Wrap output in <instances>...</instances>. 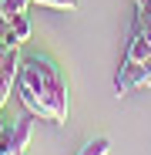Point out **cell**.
Listing matches in <instances>:
<instances>
[{"label": "cell", "instance_id": "obj_1", "mask_svg": "<svg viewBox=\"0 0 151 155\" xmlns=\"http://www.w3.org/2000/svg\"><path fill=\"white\" fill-rule=\"evenodd\" d=\"M17 98L34 118L54 121V125L67 121V81L61 68L44 54H30L20 61Z\"/></svg>", "mask_w": 151, "mask_h": 155}, {"label": "cell", "instance_id": "obj_2", "mask_svg": "<svg viewBox=\"0 0 151 155\" xmlns=\"http://www.w3.org/2000/svg\"><path fill=\"white\" fill-rule=\"evenodd\" d=\"M34 138V115L24 111L14 125L4 128V142H0V155H27Z\"/></svg>", "mask_w": 151, "mask_h": 155}, {"label": "cell", "instance_id": "obj_3", "mask_svg": "<svg viewBox=\"0 0 151 155\" xmlns=\"http://www.w3.org/2000/svg\"><path fill=\"white\" fill-rule=\"evenodd\" d=\"M148 84H151V58L141 61V64H121L118 68V78H114L118 94H131V91L148 88Z\"/></svg>", "mask_w": 151, "mask_h": 155}, {"label": "cell", "instance_id": "obj_4", "mask_svg": "<svg viewBox=\"0 0 151 155\" xmlns=\"http://www.w3.org/2000/svg\"><path fill=\"white\" fill-rule=\"evenodd\" d=\"M20 54H17V47H7V54H4V61H0V108L7 105V98L14 94V88H17V74H20Z\"/></svg>", "mask_w": 151, "mask_h": 155}, {"label": "cell", "instance_id": "obj_5", "mask_svg": "<svg viewBox=\"0 0 151 155\" xmlns=\"http://www.w3.org/2000/svg\"><path fill=\"white\" fill-rule=\"evenodd\" d=\"M151 58V44H148V37L134 27L131 31V41H128V51H124V61L121 64H141V61H148Z\"/></svg>", "mask_w": 151, "mask_h": 155}, {"label": "cell", "instance_id": "obj_6", "mask_svg": "<svg viewBox=\"0 0 151 155\" xmlns=\"http://www.w3.org/2000/svg\"><path fill=\"white\" fill-rule=\"evenodd\" d=\"M138 4V14H134V27L148 37V44H151V0H134Z\"/></svg>", "mask_w": 151, "mask_h": 155}, {"label": "cell", "instance_id": "obj_7", "mask_svg": "<svg viewBox=\"0 0 151 155\" xmlns=\"http://www.w3.org/2000/svg\"><path fill=\"white\" fill-rule=\"evenodd\" d=\"M7 24H10V31H14L17 44H24V41L30 37V20H27V14H17V17H7Z\"/></svg>", "mask_w": 151, "mask_h": 155}, {"label": "cell", "instance_id": "obj_8", "mask_svg": "<svg viewBox=\"0 0 151 155\" xmlns=\"http://www.w3.org/2000/svg\"><path fill=\"white\" fill-rule=\"evenodd\" d=\"M108 148H111V138L108 135H97V138H87L77 155H108Z\"/></svg>", "mask_w": 151, "mask_h": 155}, {"label": "cell", "instance_id": "obj_9", "mask_svg": "<svg viewBox=\"0 0 151 155\" xmlns=\"http://www.w3.org/2000/svg\"><path fill=\"white\" fill-rule=\"evenodd\" d=\"M30 0H0V14L4 17H17V14H27Z\"/></svg>", "mask_w": 151, "mask_h": 155}, {"label": "cell", "instance_id": "obj_10", "mask_svg": "<svg viewBox=\"0 0 151 155\" xmlns=\"http://www.w3.org/2000/svg\"><path fill=\"white\" fill-rule=\"evenodd\" d=\"M40 7H54V10H77V0H30Z\"/></svg>", "mask_w": 151, "mask_h": 155}, {"label": "cell", "instance_id": "obj_11", "mask_svg": "<svg viewBox=\"0 0 151 155\" xmlns=\"http://www.w3.org/2000/svg\"><path fill=\"white\" fill-rule=\"evenodd\" d=\"M4 54H7V44H4V41H0V61H4Z\"/></svg>", "mask_w": 151, "mask_h": 155}, {"label": "cell", "instance_id": "obj_12", "mask_svg": "<svg viewBox=\"0 0 151 155\" xmlns=\"http://www.w3.org/2000/svg\"><path fill=\"white\" fill-rule=\"evenodd\" d=\"M0 142H4V132H0Z\"/></svg>", "mask_w": 151, "mask_h": 155}]
</instances>
